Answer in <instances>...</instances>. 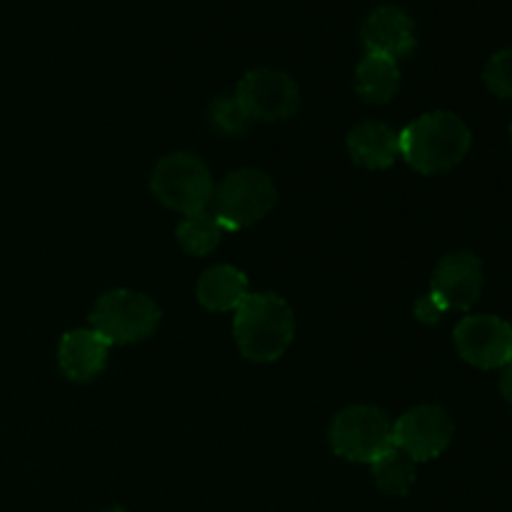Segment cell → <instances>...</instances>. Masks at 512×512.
Segmentation results:
<instances>
[{
	"instance_id": "7c38bea8",
	"label": "cell",
	"mask_w": 512,
	"mask_h": 512,
	"mask_svg": "<svg viewBox=\"0 0 512 512\" xmlns=\"http://www.w3.org/2000/svg\"><path fill=\"white\" fill-rule=\"evenodd\" d=\"M113 345L105 338H100L93 328L68 330L60 338L58 345V363L65 378L75 383H88L103 373L108 363V353Z\"/></svg>"
},
{
	"instance_id": "ac0fdd59",
	"label": "cell",
	"mask_w": 512,
	"mask_h": 512,
	"mask_svg": "<svg viewBox=\"0 0 512 512\" xmlns=\"http://www.w3.org/2000/svg\"><path fill=\"white\" fill-rule=\"evenodd\" d=\"M210 123L223 135H243L253 120L235 95H220L210 105Z\"/></svg>"
},
{
	"instance_id": "4fadbf2b",
	"label": "cell",
	"mask_w": 512,
	"mask_h": 512,
	"mask_svg": "<svg viewBox=\"0 0 512 512\" xmlns=\"http://www.w3.org/2000/svg\"><path fill=\"white\" fill-rule=\"evenodd\" d=\"M348 153L355 165L368 170H385L400 158V130L385 123H358L348 133Z\"/></svg>"
},
{
	"instance_id": "e0dca14e",
	"label": "cell",
	"mask_w": 512,
	"mask_h": 512,
	"mask_svg": "<svg viewBox=\"0 0 512 512\" xmlns=\"http://www.w3.org/2000/svg\"><path fill=\"white\" fill-rule=\"evenodd\" d=\"M225 235H228V230L220 225V220L208 208L185 215L178 225V240L190 255L213 253L223 243Z\"/></svg>"
},
{
	"instance_id": "8fae6325",
	"label": "cell",
	"mask_w": 512,
	"mask_h": 512,
	"mask_svg": "<svg viewBox=\"0 0 512 512\" xmlns=\"http://www.w3.org/2000/svg\"><path fill=\"white\" fill-rule=\"evenodd\" d=\"M360 38L368 53L383 55V58L400 60L408 58L415 50L418 35H415V23L405 10L395 5H380L365 18Z\"/></svg>"
},
{
	"instance_id": "ba28073f",
	"label": "cell",
	"mask_w": 512,
	"mask_h": 512,
	"mask_svg": "<svg viewBox=\"0 0 512 512\" xmlns=\"http://www.w3.org/2000/svg\"><path fill=\"white\" fill-rule=\"evenodd\" d=\"M455 423L440 405H418L393 423V445L413 463L440 458L453 443Z\"/></svg>"
},
{
	"instance_id": "44dd1931",
	"label": "cell",
	"mask_w": 512,
	"mask_h": 512,
	"mask_svg": "<svg viewBox=\"0 0 512 512\" xmlns=\"http://www.w3.org/2000/svg\"><path fill=\"white\" fill-rule=\"evenodd\" d=\"M500 393L503 398L512 405V360L503 368V375H500Z\"/></svg>"
},
{
	"instance_id": "7402d4cb",
	"label": "cell",
	"mask_w": 512,
	"mask_h": 512,
	"mask_svg": "<svg viewBox=\"0 0 512 512\" xmlns=\"http://www.w3.org/2000/svg\"><path fill=\"white\" fill-rule=\"evenodd\" d=\"M103 512H128V510L120 508V505H115V508H108V510H103Z\"/></svg>"
},
{
	"instance_id": "9a60e30c",
	"label": "cell",
	"mask_w": 512,
	"mask_h": 512,
	"mask_svg": "<svg viewBox=\"0 0 512 512\" xmlns=\"http://www.w3.org/2000/svg\"><path fill=\"white\" fill-rule=\"evenodd\" d=\"M355 90L365 103L385 105L400 90L398 60L368 53L355 70Z\"/></svg>"
},
{
	"instance_id": "7a4b0ae2",
	"label": "cell",
	"mask_w": 512,
	"mask_h": 512,
	"mask_svg": "<svg viewBox=\"0 0 512 512\" xmlns=\"http://www.w3.org/2000/svg\"><path fill=\"white\" fill-rule=\"evenodd\" d=\"M233 335L243 358L273 363L295 338L293 308L275 293H250L235 310Z\"/></svg>"
},
{
	"instance_id": "5bb4252c",
	"label": "cell",
	"mask_w": 512,
	"mask_h": 512,
	"mask_svg": "<svg viewBox=\"0 0 512 512\" xmlns=\"http://www.w3.org/2000/svg\"><path fill=\"white\" fill-rule=\"evenodd\" d=\"M195 295H198V303L213 313H230V310L235 313L250 295L248 278L243 270L233 265H215L200 275Z\"/></svg>"
},
{
	"instance_id": "30bf717a",
	"label": "cell",
	"mask_w": 512,
	"mask_h": 512,
	"mask_svg": "<svg viewBox=\"0 0 512 512\" xmlns=\"http://www.w3.org/2000/svg\"><path fill=\"white\" fill-rule=\"evenodd\" d=\"M485 273L478 255L468 250H455L448 253L435 265L430 295L443 305L445 313L450 310H470L478 303L483 293Z\"/></svg>"
},
{
	"instance_id": "5b68a950",
	"label": "cell",
	"mask_w": 512,
	"mask_h": 512,
	"mask_svg": "<svg viewBox=\"0 0 512 512\" xmlns=\"http://www.w3.org/2000/svg\"><path fill=\"white\" fill-rule=\"evenodd\" d=\"M150 190L170 210L190 215L213 203L215 183L208 165L193 153H170L155 165Z\"/></svg>"
},
{
	"instance_id": "2e32d148",
	"label": "cell",
	"mask_w": 512,
	"mask_h": 512,
	"mask_svg": "<svg viewBox=\"0 0 512 512\" xmlns=\"http://www.w3.org/2000/svg\"><path fill=\"white\" fill-rule=\"evenodd\" d=\"M373 468V480L385 495H393V498H403L410 493V488L415 485V463L398 450L395 445H390L380 458H375L370 463Z\"/></svg>"
},
{
	"instance_id": "52a82bcc",
	"label": "cell",
	"mask_w": 512,
	"mask_h": 512,
	"mask_svg": "<svg viewBox=\"0 0 512 512\" xmlns=\"http://www.w3.org/2000/svg\"><path fill=\"white\" fill-rule=\"evenodd\" d=\"M235 98L240 100L250 120L260 123H283L300 108L298 83L288 73L273 68H255L245 73L235 90Z\"/></svg>"
},
{
	"instance_id": "9c48e42d",
	"label": "cell",
	"mask_w": 512,
	"mask_h": 512,
	"mask_svg": "<svg viewBox=\"0 0 512 512\" xmlns=\"http://www.w3.org/2000/svg\"><path fill=\"white\" fill-rule=\"evenodd\" d=\"M455 348L480 370L505 368L512 360V325L498 315H468L455 325Z\"/></svg>"
},
{
	"instance_id": "603a6c76",
	"label": "cell",
	"mask_w": 512,
	"mask_h": 512,
	"mask_svg": "<svg viewBox=\"0 0 512 512\" xmlns=\"http://www.w3.org/2000/svg\"><path fill=\"white\" fill-rule=\"evenodd\" d=\"M510 140H512V125H510Z\"/></svg>"
},
{
	"instance_id": "ffe728a7",
	"label": "cell",
	"mask_w": 512,
	"mask_h": 512,
	"mask_svg": "<svg viewBox=\"0 0 512 512\" xmlns=\"http://www.w3.org/2000/svg\"><path fill=\"white\" fill-rule=\"evenodd\" d=\"M443 315H445L443 305H440L438 300H435L430 293L423 295V298L415 303V318H418L420 323L435 325V323H440V320H443Z\"/></svg>"
},
{
	"instance_id": "d6986e66",
	"label": "cell",
	"mask_w": 512,
	"mask_h": 512,
	"mask_svg": "<svg viewBox=\"0 0 512 512\" xmlns=\"http://www.w3.org/2000/svg\"><path fill=\"white\" fill-rule=\"evenodd\" d=\"M483 78L490 93L503 100H512V45L505 50H498L488 60Z\"/></svg>"
},
{
	"instance_id": "277c9868",
	"label": "cell",
	"mask_w": 512,
	"mask_h": 512,
	"mask_svg": "<svg viewBox=\"0 0 512 512\" xmlns=\"http://www.w3.org/2000/svg\"><path fill=\"white\" fill-rule=\"evenodd\" d=\"M278 203V190L268 173L240 168L225 175L213 193V215L228 233L245 230L263 220Z\"/></svg>"
},
{
	"instance_id": "6da1fadb",
	"label": "cell",
	"mask_w": 512,
	"mask_h": 512,
	"mask_svg": "<svg viewBox=\"0 0 512 512\" xmlns=\"http://www.w3.org/2000/svg\"><path fill=\"white\" fill-rule=\"evenodd\" d=\"M470 143L473 133L460 115L435 110L400 130V158L420 175H438L463 163Z\"/></svg>"
},
{
	"instance_id": "8992f818",
	"label": "cell",
	"mask_w": 512,
	"mask_h": 512,
	"mask_svg": "<svg viewBox=\"0 0 512 512\" xmlns=\"http://www.w3.org/2000/svg\"><path fill=\"white\" fill-rule=\"evenodd\" d=\"M393 445V420L375 405L340 410L330 423V448L350 463H373Z\"/></svg>"
},
{
	"instance_id": "3957f363",
	"label": "cell",
	"mask_w": 512,
	"mask_h": 512,
	"mask_svg": "<svg viewBox=\"0 0 512 512\" xmlns=\"http://www.w3.org/2000/svg\"><path fill=\"white\" fill-rule=\"evenodd\" d=\"M160 325V308L138 290L118 288L100 295L90 313V328L110 345H130L150 338Z\"/></svg>"
}]
</instances>
